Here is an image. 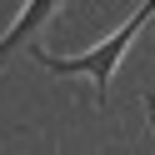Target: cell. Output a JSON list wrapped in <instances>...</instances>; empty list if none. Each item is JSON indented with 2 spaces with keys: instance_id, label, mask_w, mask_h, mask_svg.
<instances>
[{
  "instance_id": "cell-1",
  "label": "cell",
  "mask_w": 155,
  "mask_h": 155,
  "mask_svg": "<svg viewBox=\"0 0 155 155\" xmlns=\"http://www.w3.org/2000/svg\"><path fill=\"white\" fill-rule=\"evenodd\" d=\"M155 15V0H145L140 10H135V20H125V30H115L105 45H95V50H85V55H45V50H35L40 55V65H50L55 75H90L95 80V100H105L110 95V75H115V65H120V55H125V45L140 35V25Z\"/></svg>"
},
{
  "instance_id": "cell-2",
  "label": "cell",
  "mask_w": 155,
  "mask_h": 155,
  "mask_svg": "<svg viewBox=\"0 0 155 155\" xmlns=\"http://www.w3.org/2000/svg\"><path fill=\"white\" fill-rule=\"evenodd\" d=\"M50 5H55V0H30V5H25V10H20V20H15V25H10V30H5V40H0V55L10 50V45H20V40H25V35H30V30H35V25H40V15H45V10H50Z\"/></svg>"
},
{
  "instance_id": "cell-3",
  "label": "cell",
  "mask_w": 155,
  "mask_h": 155,
  "mask_svg": "<svg viewBox=\"0 0 155 155\" xmlns=\"http://www.w3.org/2000/svg\"><path fill=\"white\" fill-rule=\"evenodd\" d=\"M145 105H150V125H155V100H145Z\"/></svg>"
}]
</instances>
